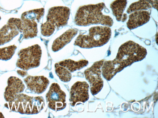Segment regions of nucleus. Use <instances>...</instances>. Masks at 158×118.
Instances as JSON below:
<instances>
[{
  "mask_svg": "<svg viewBox=\"0 0 158 118\" xmlns=\"http://www.w3.org/2000/svg\"><path fill=\"white\" fill-rule=\"evenodd\" d=\"M147 54L146 49L135 42L129 41L125 42L119 47L114 59L104 61L102 68L103 77L110 81L125 68L143 60Z\"/></svg>",
  "mask_w": 158,
  "mask_h": 118,
  "instance_id": "f257e3e1",
  "label": "nucleus"
},
{
  "mask_svg": "<svg viewBox=\"0 0 158 118\" xmlns=\"http://www.w3.org/2000/svg\"><path fill=\"white\" fill-rule=\"evenodd\" d=\"M105 7L103 2L80 7L75 16V24L80 26L101 24L111 27L113 24L112 19L110 16L104 14L102 12Z\"/></svg>",
  "mask_w": 158,
  "mask_h": 118,
  "instance_id": "f03ea898",
  "label": "nucleus"
},
{
  "mask_svg": "<svg viewBox=\"0 0 158 118\" xmlns=\"http://www.w3.org/2000/svg\"><path fill=\"white\" fill-rule=\"evenodd\" d=\"M4 106L10 111L27 115L38 113L45 106L42 96H31L23 93L18 94L11 103L7 102Z\"/></svg>",
  "mask_w": 158,
  "mask_h": 118,
  "instance_id": "7ed1b4c3",
  "label": "nucleus"
},
{
  "mask_svg": "<svg viewBox=\"0 0 158 118\" xmlns=\"http://www.w3.org/2000/svg\"><path fill=\"white\" fill-rule=\"evenodd\" d=\"M111 35V30L109 27H92L89 29L88 34H80L75 40L74 45L86 49L100 47L108 42Z\"/></svg>",
  "mask_w": 158,
  "mask_h": 118,
  "instance_id": "20e7f679",
  "label": "nucleus"
},
{
  "mask_svg": "<svg viewBox=\"0 0 158 118\" xmlns=\"http://www.w3.org/2000/svg\"><path fill=\"white\" fill-rule=\"evenodd\" d=\"M70 14V9L67 7L58 6L50 8L46 22L41 26L42 34L45 37L50 36L56 29L66 25Z\"/></svg>",
  "mask_w": 158,
  "mask_h": 118,
  "instance_id": "39448f33",
  "label": "nucleus"
},
{
  "mask_svg": "<svg viewBox=\"0 0 158 118\" xmlns=\"http://www.w3.org/2000/svg\"><path fill=\"white\" fill-rule=\"evenodd\" d=\"M43 8L26 11L21 15L22 39L34 37L38 33L37 23L44 15Z\"/></svg>",
  "mask_w": 158,
  "mask_h": 118,
  "instance_id": "423d86ee",
  "label": "nucleus"
},
{
  "mask_svg": "<svg viewBox=\"0 0 158 118\" xmlns=\"http://www.w3.org/2000/svg\"><path fill=\"white\" fill-rule=\"evenodd\" d=\"M41 55V48L37 44L22 49L18 53L16 66L25 71L36 68L40 65Z\"/></svg>",
  "mask_w": 158,
  "mask_h": 118,
  "instance_id": "0eeeda50",
  "label": "nucleus"
},
{
  "mask_svg": "<svg viewBox=\"0 0 158 118\" xmlns=\"http://www.w3.org/2000/svg\"><path fill=\"white\" fill-rule=\"evenodd\" d=\"M104 61V60H102L95 62L84 72L85 77L90 84V91L93 95L98 93L103 86L101 74Z\"/></svg>",
  "mask_w": 158,
  "mask_h": 118,
  "instance_id": "6e6552de",
  "label": "nucleus"
},
{
  "mask_svg": "<svg viewBox=\"0 0 158 118\" xmlns=\"http://www.w3.org/2000/svg\"><path fill=\"white\" fill-rule=\"evenodd\" d=\"M66 95L57 83H52L46 95V101L48 107L57 111L61 110L66 107Z\"/></svg>",
  "mask_w": 158,
  "mask_h": 118,
  "instance_id": "1a4fd4ad",
  "label": "nucleus"
},
{
  "mask_svg": "<svg viewBox=\"0 0 158 118\" xmlns=\"http://www.w3.org/2000/svg\"><path fill=\"white\" fill-rule=\"evenodd\" d=\"M89 88L88 84L85 81H77L72 86L69 99L71 106L84 103L88 100Z\"/></svg>",
  "mask_w": 158,
  "mask_h": 118,
  "instance_id": "9d476101",
  "label": "nucleus"
},
{
  "mask_svg": "<svg viewBox=\"0 0 158 118\" xmlns=\"http://www.w3.org/2000/svg\"><path fill=\"white\" fill-rule=\"evenodd\" d=\"M22 32L21 19L11 18L0 30V46L9 42Z\"/></svg>",
  "mask_w": 158,
  "mask_h": 118,
  "instance_id": "9b49d317",
  "label": "nucleus"
},
{
  "mask_svg": "<svg viewBox=\"0 0 158 118\" xmlns=\"http://www.w3.org/2000/svg\"><path fill=\"white\" fill-rule=\"evenodd\" d=\"M7 85L4 93L5 100L8 103L13 102L17 95L23 92L25 88L22 81L14 76L9 77L7 81Z\"/></svg>",
  "mask_w": 158,
  "mask_h": 118,
  "instance_id": "f8f14e48",
  "label": "nucleus"
},
{
  "mask_svg": "<svg viewBox=\"0 0 158 118\" xmlns=\"http://www.w3.org/2000/svg\"><path fill=\"white\" fill-rule=\"evenodd\" d=\"M27 89L31 93L40 94L44 92L48 86L49 81L44 76L29 75L24 79Z\"/></svg>",
  "mask_w": 158,
  "mask_h": 118,
  "instance_id": "ddd939ff",
  "label": "nucleus"
},
{
  "mask_svg": "<svg viewBox=\"0 0 158 118\" xmlns=\"http://www.w3.org/2000/svg\"><path fill=\"white\" fill-rule=\"evenodd\" d=\"M150 18V13L145 10L137 11L131 13L127 25L130 30H133L147 23Z\"/></svg>",
  "mask_w": 158,
  "mask_h": 118,
  "instance_id": "4468645a",
  "label": "nucleus"
},
{
  "mask_svg": "<svg viewBox=\"0 0 158 118\" xmlns=\"http://www.w3.org/2000/svg\"><path fill=\"white\" fill-rule=\"evenodd\" d=\"M78 31L77 29L74 28L67 30L54 41L52 45V50L56 52L62 49L71 41Z\"/></svg>",
  "mask_w": 158,
  "mask_h": 118,
  "instance_id": "2eb2a0df",
  "label": "nucleus"
},
{
  "mask_svg": "<svg viewBox=\"0 0 158 118\" xmlns=\"http://www.w3.org/2000/svg\"><path fill=\"white\" fill-rule=\"evenodd\" d=\"M126 0H115L110 5L113 15L118 22H125L127 18V15L123 14L127 5Z\"/></svg>",
  "mask_w": 158,
  "mask_h": 118,
  "instance_id": "dca6fc26",
  "label": "nucleus"
},
{
  "mask_svg": "<svg viewBox=\"0 0 158 118\" xmlns=\"http://www.w3.org/2000/svg\"><path fill=\"white\" fill-rule=\"evenodd\" d=\"M154 8L157 10L158 0H139L131 4L127 10L128 14L134 12Z\"/></svg>",
  "mask_w": 158,
  "mask_h": 118,
  "instance_id": "f3484780",
  "label": "nucleus"
},
{
  "mask_svg": "<svg viewBox=\"0 0 158 118\" xmlns=\"http://www.w3.org/2000/svg\"><path fill=\"white\" fill-rule=\"evenodd\" d=\"M88 63V61L82 59L75 61L70 59H66L57 63L59 65L65 67L71 73L82 69L87 66Z\"/></svg>",
  "mask_w": 158,
  "mask_h": 118,
  "instance_id": "a211bd4d",
  "label": "nucleus"
},
{
  "mask_svg": "<svg viewBox=\"0 0 158 118\" xmlns=\"http://www.w3.org/2000/svg\"><path fill=\"white\" fill-rule=\"evenodd\" d=\"M55 71L60 80L64 82L70 81L72 77L71 73L65 67L56 63L55 65Z\"/></svg>",
  "mask_w": 158,
  "mask_h": 118,
  "instance_id": "6ab92c4d",
  "label": "nucleus"
},
{
  "mask_svg": "<svg viewBox=\"0 0 158 118\" xmlns=\"http://www.w3.org/2000/svg\"><path fill=\"white\" fill-rule=\"evenodd\" d=\"M17 48V47L14 45L0 48V60L6 61L10 59Z\"/></svg>",
  "mask_w": 158,
  "mask_h": 118,
  "instance_id": "aec40b11",
  "label": "nucleus"
},
{
  "mask_svg": "<svg viewBox=\"0 0 158 118\" xmlns=\"http://www.w3.org/2000/svg\"><path fill=\"white\" fill-rule=\"evenodd\" d=\"M17 73L19 75L23 77L27 76V72L23 70V71L19 70H18Z\"/></svg>",
  "mask_w": 158,
  "mask_h": 118,
  "instance_id": "412c9836",
  "label": "nucleus"
},
{
  "mask_svg": "<svg viewBox=\"0 0 158 118\" xmlns=\"http://www.w3.org/2000/svg\"><path fill=\"white\" fill-rule=\"evenodd\" d=\"M0 118H4V117L2 113L0 112Z\"/></svg>",
  "mask_w": 158,
  "mask_h": 118,
  "instance_id": "4be33fe9",
  "label": "nucleus"
},
{
  "mask_svg": "<svg viewBox=\"0 0 158 118\" xmlns=\"http://www.w3.org/2000/svg\"><path fill=\"white\" fill-rule=\"evenodd\" d=\"M1 17H0V20H1Z\"/></svg>",
  "mask_w": 158,
  "mask_h": 118,
  "instance_id": "5701e85b",
  "label": "nucleus"
}]
</instances>
